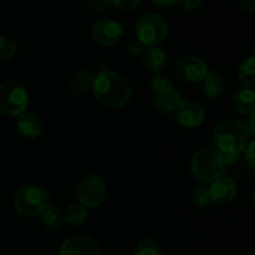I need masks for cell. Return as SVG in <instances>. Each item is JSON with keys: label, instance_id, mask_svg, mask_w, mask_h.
Segmentation results:
<instances>
[{"label": "cell", "instance_id": "3957f363", "mask_svg": "<svg viewBox=\"0 0 255 255\" xmlns=\"http://www.w3.org/2000/svg\"><path fill=\"white\" fill-rule=\"evenodd\" d=\"M192 173L204 182H214L226 172L222 153L213 146L202 147L192 157Z\"/></svg>", "mask_w": 255, "mask_h": 255}, {"label": "cell", "instance_id": "8992f818", "mask_svg": "<svg viewBox=\"0 0 255 255\" xmlns=\"http://www.w3.org/2000/svg\"><path fill=\"white\" fill-rule=\"evenodd\" d=\"M29 106V95L24 86L15 81L0 84V111L9 116H19Z\"/></svg>", "mask_w": 255, "mask_h": 255}, {"label": "cell", "instance_id": "9c48e42d", "mask_svg": "<svg viewBox=\"0 0 255 255\" xmlns=\"http://www.w3.org/2000/svg\"><path fill=\"white\" fill-rule=\"evenodd\" d=\"M91 36L95 42L102 46H114L121 41L124 36V27L114 19H102L94 24Z\"/></svg>", "mask_w": 255, "mask_h": 255}, {"label": "cell", "instance_id": "603a6c76", "mask_svg": "<svg viewBox=\"0 0 255 255\" xmlns=\"http://www.w3.org/2000/svg\"><path fill=\"white\" fill-rule=\"evenodd\" d=\"M133 255H163V252L154 239L146 238L137 244Z\"/></svg>", "mask_w": 255, "mask_h": 255}, {"label": "cell", "instance_id": "7402d4cb", "mask_svg": "<svg viewBox=\"0 0 255 255\" xmlns=\"http://www.w3.org/2000/svg\"><path fill=\"white\" fill-rule=\"evenodd\" d=\"M17 52V44L9 35H0V61L11 60Z\"/></svg>", "mask_w": 255, "mask_h": 255}, {"label": "cell", "instance_id": "d4e9b609", "mask_svg": "<svg viewBox=\"0 0 255 255\" xmlns=\"http://www.w3.org/2000/svg\"><path fill=\"white\" fill-rule=\"evenodd\" d=\"M151 87L156 94H159V92H163L166 91V90L172 89L173 85H172L171 77L158 72V74H154L153 76H152Z\"/></svg>", "mask_w": 255, "mask_h": 255}, {"label": "cell", "instance_id": "4fadbf2b", "mask_svg": "<svg viewBox=\"0 0 255 255\" xmlns=\"http://www.w3.org/2000/svg\"><path fill=\"white\" fill-rule=\"evenodd\" d=\"M183 99H182L181 92L172 87V89L157 94L153 99V105L157 111L161 114H173L177 111Z\"/></svg>", "mask_w": 255, "mask_h": 255}, {"label": "cell", "instance_id": "52a82bcc", "mask_svg": "<svg viewBox=\"0 0 255 255\" xmlns=\"http://www.w3.org/2000/svg\"><path fill=\"white\" fill-rule=\"evenodd\" d=\"M107 196V186L104 178L97 174H90L79 182L76 197L79 203L85 208H97L105 202Z\"/></svg>", "mask_w": 255, "mask_h": 255}, {"label": "cell", "instance_id": "6da1fadb", "mask_svg": "<svg viewBox=\"0 0 255 255\" xmlns=\"http://www.w3.org/2000/svg\"><path fill=\"white\" fill-rule=\"evenodd\" d=\"M92 92L100 104L110 109L124 107L132 96L131 85L126 77L109 70L99 72L95 76Z\"/></svg>", "mask_w": 255, "mask_h": 255}, {"label": "cell", "instance_id": "d6a6232c", "mask_svg": "<svg viewBox=\"0 0 255 255\" xmlns=\"http://www.w3.org/2000/svg\"><path fill=\"white\" fill-rule=\"evenodd\" d=\"M222 158H223V162H224V166H233L234 163L237 162V159H238V156L237 154H222Z\"/></svg>", "mask_w": 255, "mask_h": 255}, {"label": "cell", "instance_id": "4dcf8cb0", "mask_svg": "<svg viewBox=\"0 0 255 255\" xmlns=\"http://www.w3.org/2000/svg\"><path fill=\"white\" fill-rule=\"evenodd\" d=\"M238 4L244 12L249 15H254L255 0H238Z\"/></svg>", "mask_w": 255, "mask_h": 255}, {"label": "cell", "instance_id": "5bb4252c", "mask_svg": "<svg viewBox=\"0 0 255 255\" xmlns=\"http://www.w3.org/2000/svg\"><path fill=\"white\" fill-rule=\"evenodd\" d=\"M16 129L22 137L36 138L42 131V122L37 115L31 112H22L17 117Z\"/></svg>", "mask_w": 255, "mask_h": 255}, {"label": "cell", "instance_id": "83f0119b", "mask_svg": "<svg viewBox=\"0 0 255 255\" xmlns=\"http://www.w3.org/2000/svg\"><path fill=\"white\" fill-rule=\"evenodd\" d=\"M141 2L142 0H112V5L124 11H131V10L136 9Z\"/></svg>", "mask_w": 255, "mask_h": 255}, {"label": "cell", "instance_id": "836d02e7", "mask_svg": "<svg viewBox=\"0 0 255 255\" xmlns=\"http://www.w3.org/2000/svg\"><path fill=\"white\" fill-rule=\"evenodd\" d=\"M254 121H255V114H252L251 117H249L248 126H247V129H248V132H249V134H251V136H255Z\"/></svg>", "mask_w": 255, "mask_h": 255}, {"label": "cell", "instance_id": "e0dca14e", "mask_svg": "<svg viewBox=\"0 0 255 255\" xmlns=\"http://www.w3.org/2000/svg\"><path fill=\"white\" fill-rule=\"evenodd\" d=\"M95 75L94 72L90 71V70L81 69L77 70L76 72L71 75V77L69 79V89L72 94L81 95L85 94L86 91H89L90 89H92V85H94Z\"/></svg>", "mask_w": 255, "mask_h": 255}, {"label": "cell", "instance_id": "ac0fdd59", "mask_svg": "<svg viewBox=\"0 0 255 255\" xmlns=\"http://www.w3.org/2000/svg\"><path fill=\"white\" fill-rule=\"evenodd\" d=\"M233 106L239 114L252 115L255 111V94L253 90L241 89L234 92L232 97Z\"/></svg>", "mask_w": 255, "mask_h": 255}, {"label": "cell", "instance_id": "5b68a950", "mask_svg": "<svg viewBox=\"0 0 255 255\" xmlns=\"http://www.w3.org/2000/svg\"><path fill=\"white\" fill-rule=\"evenodd\" d=\"M137 40L146 47L158 46L168 35V24L166 19L156 12L142 15L136 24Z\"/></svg>", "mask_w": 255, "mask_h": 255}, {"label": "cell", "instance_id": "484cf974", "mask_svg": "<svg viewBox=\"0 0 255 255\" xmlns=\"http://www.w3.org/2000/svg\"><path fill=\"white\" fill-rule=\"evenodd\" d=\"M144 50H146V46H144V45L137 39L131 40V41H129L126 46L127 55H128L129 57H132V59H136V57L142 56V54L144 52Z\"/></svg>", "mask_w": 255, "mask_h": 255}, {"label": "cell", "instance_id": "9a60e30c", "mask_svg": "<svg viewBox=\"0 0 255 255\" xmlns=\"http://www.w3.org/2000/svg\"><path fill=\"white\" fill-rule=\"evenodd\" d=\"M142 64L149 71L158 74L166 67L167 55L161 47L149 46L146 47L144 52L142 54Z\"/></svg>", "mask_w": 255, "mask_h": 255}, {"label": "cell", "instance_id": "cb8c5ba5", "mask_svg": "<svg viewBox=\"0 0 255 255\" xmlns=\"http://www.w3.org/2000/svg\"><path fill=\"white\" fill-rule=\"evenodd\" d=\"M192 202H193L194 206H197L198 208L204 209L207 207H209L212 204V196L209 188L206 187H198V188L193 189L192 192Z\"/></svg>", "mask_w": 255, "mask_h": 255}, {"label": "cell", "instance_id": "1f68e13d", "mask_svg": "<svg viewBox=\"0 0 255 255\" xmlns=\"http://www.w3.org/2000/svg\"><path fill=\"white\" fill-rule=\"evenodd\" d=\"M149 1H151L154 6L162 7V9H163V7L172 6L173 4H176V0H149Z\"/></svg>", "mask_w": 255, "mask_h": 255}, {"label": "cell", "instance_id": "d6986e66", "mask_svg": "<svg viewBox=\"0 0 255 255\" xmlns=\"http://www.w3.org/2000/svg\"><path fill=\"white\" fill-rule=\"evenodd\" d=\"M238 76L244 89L253 90L255 85V57L249 56L243 60L238 69Z\"/></svg>", "mask_w": 255, "mask_h": 255}, {"label": "cell", "instance_id": "f546056e", "mask_svg": "<svg viewBox=\"0 0 255 255\" xmlns=\"http://www.w3.org/2000/svg\"><path fill=\"white\" fill-rule=\"evenodd\" d=\"M176 2L179 7H182L186 11H194L202 6L203 0H176Z\"/></svg>", "mask_w": 255, "mask_h": 255}, {"label": "cell", "instance_id": "7a4b0ae2", "mask_svg": "<svg viewBox=\"0 0 255 255\" xmlns=\"http://www.w3.org/2000/svg\"><path fill=\"white\" fill-rule=\"evenodd\" d=\"M249 137L246 125L237 120H224L213 129L214 147L222 154L239 156L249 142Z\"/></svg>", "mask_w": 255, "mask_h": 255}, {"label": "cell", "instance_id": "44dd1931", "mask_svg": "<svg viewBox=\"0 0 255 255\" xmlns=\"http://www.w3.org/2000/svg\"><path fill=\"white\" fill-rule=\"evenodd\" d=\"M87 218V211L82 204L74 203L67 208L66 214L64 216V221H66L72 226H81Z\"/></svg>", "mask_w": 255, "mask_h": 255}, {"label": "cell", "instance_id": "ffe728a7", "mask_svg": "<svg viewBox=\"0 0 255 255\" xmlns=\"http://www.w3.org/2000/svg\"><path fill=\"white\" fill-rule=\"evenodd\" d=\"M41 219L46 228L55 231V229H59L64 223V214L57 207L49 206L41 213Z\"/></svg>", "mask_w": 255, "mask_h": 255}, {"label": "cell", "instance_id": "7c38bea8", "mask_svg": "<svg viewBox=\"0 0 255 255\" xmlns=\"http://www.w3.org/2000/svg\"><path fill=\"white\" fill-rule=\"evenodd\" d=\"M209 192H211L212 201L218 204H227L236 198L238 188L233 179L222 177V178L212 182Z\"/></svg>", "mask_w": 255, "mask_h": 255}, {"label": "cell", "instance_id": "2e32d148", "mask_svg": "<svg viewBox=\"0 0 255 255\" xmlns=\"http://www.w3.org/2000/svg\"><path fill=\"white\" fill-rule=\"evenodd\" d=\"M202 91L208 99L218 100L224 94V80L219 72L208 71L202 80Z\"/></svg>", "mask_w": 255, "mask_h": 255}, {"label": "cell", "instance_id": "277c9868", "mask_svg": "<svg viewBox=\"0 0 255 255\" xmlns=\"http://www.w3.org/2000/svg\"><path fill=\"white\" fill-rule=\"evenodd\" d=\"M50 206V194L40 186L30 184L17 191L14 197V209L22 217L41 216Z\"/></svg>", "mask_w": 255, "mask_h": 255}, {"label": "cell", "instance_id": "8fae6325", "mask_svg": "<svg viewBox=\"0 0 255 255\" xmlns=\"http://www.w3.org/2000/svg\"><path fill=\"white\" fill-rule=\"evenodd\" d=\"M60 255H100L99 244L89 236L76 234L62 243Z\"/></svg>", "mask_w": 255, "mask_h": 255}, {"label": "cell", "instance_id": "30bf717a", "mask_svg": "<svg viewBox=\"0 0 255 255\" xmlns=\"http://www.w3.org/2000/svg\"><path fill=\"white\" fill-rule=\"evenodd\" d=\"M174 114L176 121L184 128H196L201 126L206 119L203 106L193 100H183Z\"/></svg>", "mask_w": 255, "mask_h": 255}, {"label": "cell", "instance_id": "4316f807", "mask_svg": "<svg viewBox=\"0 0 255 255\" xmlns=\"http://www.w3.org/2000/svg\"><path fill=\"white\" fill-rule=\"evenodd\" d=\"M112 6V0H89V7L95 14H102L110 10Z\"/></svg>", "mask_w": 255, "mask_h": 255}, {"label": "cell", "instance_id": "ba28073f", "mask_svg": "<svg viewBox=\"0 0 255 255\" xmlns=\"http://www.w3.org/2000/svg\"><path fill=\"white\" fill-rule=\"evenodd\" d=\"M174 72L182 81L196 84L202 82V80L208 74V66L201 57L184 55L176 61Z\"/></svg>", "mask_w": 255, "mask_h": 255}, {"label": "cell", "instance_id": "f1b7e54d", "mask_svg": "<svg viewBox=\"0 0 255 255\" xmlns=\"http://www.w3.org/2000/svg\"><path fill=\"white\" fill-rule=\"evenodd\" d=\"M254 147H255V142L252 139L247 143L246 148L243 149V153H244V158H246V162L254 168L255 167V153H254Z\"/></svg>", "mask_w": 255, "mask_h": 255}]
</instances>
